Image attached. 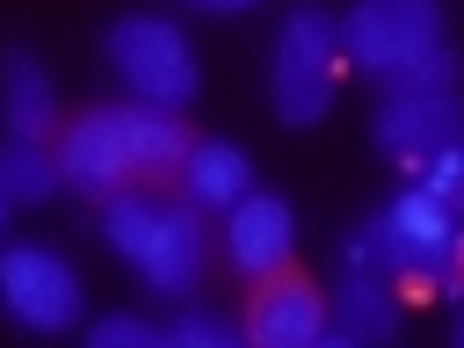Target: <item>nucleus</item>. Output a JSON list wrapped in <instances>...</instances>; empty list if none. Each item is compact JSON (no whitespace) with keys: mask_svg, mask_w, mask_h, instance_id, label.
Returning <instances> with one entry per match:
<instances>
[{"mask_svg":"<svg viewBox=\"0 0 464 348\" xmlns=\"http://www.w3.org/2000/svg\"><path fill=\"white\" fill-rule=\"evenodd\" d=\"M188 123L181 109H152V102H123V109H87L80 123H65L58 138V174L80 196H116L145 174H181L188 160Z\"/></svg>","mask_w":464,"mask_h":348,"instance_id":"nucleus-1","label":"nucleus"},{"mask_svg":"<svg viewBox=\"0 0 464 348\" xmlns=\"http://www.w3.org/2000/svg\"><path fill=\"white\" fill-rule=\"evenodd\" d=\"M102 239L109 254H123L138 268L145 290L160 297H188L203 283V225H196V203H160V196H138V188H116L109 210H102Z\"/></svg>","mask_w":464,"mask_h":348,"instance_id":"nucleus-2","label":"nucleus"},{"mask_svg":"<svg viewBox=\"0 0 464 348\" xmlns=\"http://www.w3.org/2000/svg\"><path fill=\"white\" fill-rule=\"evenodd\" d=\"M457 225H464V218L413 181L406 196H392V203L362 225V254L392 276V290L435 297V290H450V276H457V261H464V232H457Z\"/></svg>","mask_w":464,"mask_h":348,"instance_id":"nucleus-3","label":"nucleus"},{"mask_svg":"<svg viewBox=\"0 0 464 348\" xmlns=\"http://www.w3.org/2000/svg\"><path fill=\"white\" fill-rule=\"evenodd\" d=\"M341 80V22L319 7H297L276 29V65H268V94L283 123H319Z\"/></svg>","mask_w":464,"mask_h":348,"instance_id":"nucleus-4","label":"nucleus"},{"mask_svg":"<svg viewBox=\"0 0 464 348\" xmlns=\"http://www.w3.org/2000/svg\"><path fill=\"white\" fill-rule=\"evenodd\" d=\"M109 65L130 87V102H152V109L196 102V51L167 14H123L109 29Z\"/></svg>","mask_w":464,"mask_h":348,"instance_id":"nucleus-5","label":"nucleus"},{"mask_svg":"<svg viewBox=\"0 0 464 348\" xmlns=\"http://www.w3.org/2000/svg\"><path fill=\"white\" fill-rule=\"evenodd\" d=\"M435 44H442V7L435 0H355L341 14V58L370 80H384L392 65H406Z\"/></svg>","mask_w":464,"mask_h":348,"instance_id":"nucleus-6","label":"nucleus"},{"mask_svg":"<svg viewBox=\"0 0 464 348\" xmlns=\"http://www.w3.org/2000/svg\"><path fill=\"white\" fill-rule=\"evenodd\" d=\"M0 312L29 334H65L80 319V276L51 246H0Z\"/></svg>","mask_w":464,"mask_h":348,"instance_id":"nucleus-7","label":"nucleus"},{"mask_svg":"<svg viewBox=\"0 0 464 348\" xmlns=\"http://www.w3.org/2000/svg\"><path fill=\"white\" fill-rule=\"evenodd\" d=\"M457 130H464V102H457V87L384 94V109H377V123H370L377 152H384V160H399L406 174H420V160H428L435 145H450Z\"/></svg>","mask_w":464,"mask_h":348,"instance_id":"nucleus-8","label":"nucleus"},{"mask_svg":"<svg viewBox=\"0 0 464 348\" xmlns=\"http://www.w3.org/2000/svg\"><path fill=\"white\" fill-rule=\"evenodd\" d=\"M326 297L304 283V276H290V268H276V276H261V290H254V304H246V341L254 348H319L326 341Z\"/></svg>","mask_w":464,"mask_h":348,"instance_id":"nucleus-9","label":"nucleus"},{"mask_svg":"<svg viewBox=\"0 0 464 348\" xmlns=\"http://www.w3.org/2000/svg\"><path fill=\"white\" fill-rule=\"evenodd\" d=\"M290 246H297V218H290V203L283 196H261V188H246L232 210H225V261L239 268V276H276V268H290Z\"/></svg>","mask_w":464,"mask_h":348,"instance_id":"nucleus-10","label":"nucleus"},{"mask_svg":"<svg viewBox=\"0 0 464 348\" xmlns=\"http://www.w3.org/2000/svg\"><path fill=\"white\" fill-rule=\"evenodd\" d=\"M341 268H348V283H341V341H392V326H399L392 276L362 254V239L341 246Z\"/></svg>","mask_w":464,"mask_h":348,"instance_id":"nucleus-11","label":"nucleus"},{"mask_svg":"<svg viewBox=\"0 0 464 348\" xmlns=\"http://www.w3.org/2000/svg\"><path fill=\"white\" fill-rule=\"evenodd\" d=\"M246 188H254V167H246L239 145H225V138H196V145H188V160H181V196H188L196 210H232Z\"/></svg>","mask_w":464,"mask_h":348,"instance_id":"nucleus-12","label":"nucleus"},{"mask_svg":"<svg viewBox=\"0 0 464 348\" xmlns=\"http://www.w3.org/2000/svg\"><path fill=\"white\" fill-rule=\"evenodd\" d=\"M0 116L14 138H51V123H58V94H51L36 51H22V44L0 58Z\"/></svg>","mask_w":464,"mask_h":348,"instance_id":"nucleus-13","label":"nucleus"},{"mask_svg":"<svg viewBox=\"0 0 464 348\" xmlns=\"http://www.w3.org/2000/svg\"><path fill=\"white\" fill-rule=\"evenodd\" d=\"M58 181H65V174H58V160L44 152V138H7V145H0V196H7V203H44Z\"/></svg>","mask_w":464,"mask_h":348,"instance_id":"nucleus-14","label":"nucleus"},{"mask_svg":"<svg viewBox=\"0 0 464 348\" xmlns=\"http://www.w3.org/2000/svg\"><path fill=\"white\" fill-rule=\"evenodd\" d=\"M428 87H457V58L435 44V51H420V58H406V65H392L384 72V94H428Z\"/></svg>","mask_w":464,"mask_h":348,"instance_id":"nucleus-15","label":"nucleus"},{"mask_svg":"<svg viewBox=\"0 0 464 348\" xmlns=\"http://www.w3.org/2000/svg\"><path fill=\"white\" fill-rule=\"evenodd\" d=\"M246 326H232V319H218V312H174L167 326H160V341L167 348H232Z\"/></svg>","mask_w":464,"mask_h":348,"instance_id":"nucleus-16","label":"nucleus"},{"mask_svg":"<svg viewBox=\"0 0 464 348\" xmlns=\"http://www.w3.org/2000/svg\"><path fill=\"white\" fill-rule=\"evenodd\" d=\"M420 188L428 196H442L457 218H464V130L450 138V145H435L428 160H420Z\"/></svg>","mask_w":464,"mask_h":348,"instance_id":"nucleus-17","label":"nucleus"},{"mask_svg":"<svg viewBox=\"0 0 464 348\" xmlns=\"http://www.w3.org/2000/svg\"><path fill=\"white\" fill-rule=\"evenodd\" d=\"M87 341H94V348H160V326L138 319V312H109V319L87 326Z\"/></svg>","mask_w":464,"mask_h":348,"instance_id":"nucleus-18","label":"nucleus"},{"mask_svg":"<svg viewBox=\"0 0 464 348\" xmlns=\"http://www.w3.org/2000/svg\"><path fill=\"white\" fill-rule=\"evenodd\" d=\"M188 7H203V14H246L254 0H188Z\"/></svg>","mask_w":464,"mask_h":348,"instance_id":"nucleus-19","label":"nucleus"},{"mask_svg":"<svg viewBox=\"0 0 464 348\" xmlns=\"http://www.w3.org/2000/svg\"><path fill=\"white\" fill-rule=\"evenodd\" d=\"M450 334H457V341H464V312H457V326H450Z\"/></svg>","mask_w":464,"mask_h":348,"instance_id":"nucleus-20","label":"nucleus"},{"mask_svg":"<svg viewBox=\"0 0 464 348\" xmlns=\"http://www.w3.org/2000/svg\"><path fill=\"white\" fill-rule=\"evenodd\" d=\"M0 225H7V196H0Z\"/></svg>","mask_w":464,"mask_h":348,"instance_id":"nucleus-21","label":"nucleus"}]
</instances>
